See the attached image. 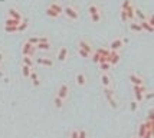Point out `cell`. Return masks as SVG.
Listing matches in <instances>:
<instances>
[{"instance_id": "cell-9", "label": "cell", "mask_w": 154, "mask_h": 138, "mask_svg": "<svg viewBox=\"0 0 154 138\" xmlns=\"http://www.w3.org/2000/svg\"><path fill=\"white\" fill-rule=\"evenodd\" d=\"M120 59H121L120 53L117 52V51H111L109 56H108V62H109L111 65H117V63L120 62Z\"/></svg>"}, {"instance_id": "cell-47", "label": "cell", "mask_w": 154, "mask_h": 138, "mask_svg": "<svg viewBox=\"0 0 154 138\" xmlns=\"http://www.w3.org/2000/svg\"><path fill=\"white\" fill-rule=\"evenodd\" d=\"M144 138H153V132H151V130H147V131H146Z\"/></svg>"}, {"instance_id": "cell-7", "label": "cell", "mask_w": 154, "mask_h": 138, "mask_svg": "<svg viewBox=\"0 0 154 138\" xmlns=\"http://www.w3.org/2000/svg\"><path fill=\"white\" fill-rule=\"evenodd\" d=\"M36 63H39V65H43V66H48V68H52L55 65L54 59H51V58H43V56H40V58H36L35 59Z\"/></svg>"}, {"instance_id": "cell-41", "label": "cell", "mask_w": 154, "mask_h": 138, "mask_svg": "<svg viewBox=\"0 0 154 138\" xmlns=\"http://www.w3.org/2000/svg\"><path fill=\"white\" fill-rule=\"evenodd\" d=\"M120 16H121V20H122V22H127L128 20V16H127V12H125V10H121Z\"/></svg>"}, {"instance_id": "cell-29", "label": "cell", "mask_w": 154, "mask_h": 138, "mask_svg": "<svg viewBox=\"0 0 154 138\" xmlns=\"http://www.w3.org/2000/svg\"><path fill=\"white\" fill-rule=\"evenodd\" d=\"M45 13H46V16H49V17H52V19H56V17H59V14L56 13L55 10H52L51 7H48V9H46V12H45Z\"/></svg>"}, {"instance_id": "cell-46", "label": "cell", "mask_w": 154, "mask_h": 138, "mask_svg": "<svg viewBox=\"0 0 154 138\" xmlns=\"http://www.w3.org/2000/svg\"><path fill=\"white\" fill-rule=\"evenodd\" d=\"M71 138H79V131L74 130V131L71 132Z\"/></svg>"}, {"instance_id": "cell-18", "label": "cell", "mask_w": 154, "mask_h": 138, "mask_svg": "<svg viewBox=\"0 0 154 138\" xmlns=\"http://www.w3.org/2000/svg\"><path fill=\"white\" fill-rule=\"evenodd\" d=\"M125 12H127L128 20H130V22H134V19H135V7L133 6V5H131V6L128 7L127 10H125Z\"/></svg>"}, {"instance_id": "cell-53", "label": "cell", "mask_w": 154, "mask_h": 138, "mask_svg": "<svg viewBox=\"0 0 154 138\" xmlns=\"http://www.w3.org/2000/svg\"><path fill=\"white\" fill-rule=\"evenodd\" d=\"M100 2H104V0H100Z\"/></svg>"}, {"instance_id": "cell-54", "label": "cell", "mask_w": 154, "mask_h": 138, "mask_svg": "<svg viewBox=\"0 0 154 138\" xmlns=\"http://www.w3.org/2000/svg\"><path fill=\"white\" fill-rule=\"evenodd\" d=\"M0 66H2V63H0Z\"/></svg>"}, {"instance_id": "cell-40", "label": "cell", "mask_w": 154, "mask_h": 138, "mask_svg": "<svg viewBox=\"0 0 154 138\" xmlns=\"http://www.w3.org/2000/svg\"><path fill=\"white\" fill-rule=\"evenodd\" d=\"M108 104H109V106H111V108H114V109H117V108H118V104H117V101H115L114 98L109 99V101H108Z\"/></svg>"}, {"instance_id": "cell-4", "label": "cell", "mask_w": 154, "mask_h": 138, "mask_svg": "<svg viewBox=\"0 0 154 138\" xmlns=\"http://www.w3.org/2000/svg\"><path fill=\"white\" fill-rule=\"evenodd\" d=\"M56 58H58L59 62H65V60L69 58V51H68V48L62 46L59 51H58V53H56Z\"/></svg>"}, {"instance_id": "cell-28", "label": "cell", "mask_w": 154, "mask_h": 138, "mask_svg": "<svg viewBox=\"0 0 154 138\" xmlns=\"http://www.w3.org/2000/svg\"><path fill=\"white\" fill-rule=\"evenodd\" d=\"M88 13H89V16L95 13H100V7L97 6V5H91V6L88 7Z\"/></svg>"}, {"instance_id": "cell-27", "label": "cell", "mask_w": 154, "mask_h": 138, "mask_svg": "<svg viewBox=\"0 0 154 138\" xmlns=\"http://www.w3.org/2000/svg\"><path fill=\"white\" fill-rule=\"evenodd\" d=\"M104 97L107 98V101H109L111 98H114V91L111 89V86H109V88H104Z\"/></svg>"}, {"instance_id": "cell-22", "label": "cell", "mask_w": 154, "mask_h": 138, "mask_svg": "<svg viewBox=\"0 0 154 138\" xmlns=\"http://www.w3.org/2000/svg\"><path fill=\"white\" fill-rule=\"evenodd\" d=\"M32 69H33V68H30V66L22 65V75H23V78H29V76H30V72H32Z\"/></svg>"}, {"instance_id": "cell-51", "label": "cell", "mask_w": 154, "mask_h": 138, "mask_svg": "<svg viewBox=\"0 0 154 138\" xmlns=\"http://www.w3.org/2000/svg\"><path fill=\"white\" fill-rule=\"evenodd\" d=\"M153 122V125H151V132H153V138H154V121H151Z\"/></svg>"}, {"instance_id": "cell-52", "label": "cell", "mask_w": 154, "mask_h": 138, "mask_svg": "<svg viewBox=\"0 0 154 138\" xmlns=\"http://www.w3.org/2000/svg\"><path fill=\"white\" fill-rule=\"evenodd\" d=\"M133 138H138V137H133Z\"/></svg>"}, {"instance_id": "cell-5", "label": "cell", "mask_w": 154, "mask_h": 138, "mask_svg": "<svg viewBox=\"0 0 154 138\" xmlns=\"http://www.w3.org/2000/svg\"><path fill=\"white\" fill-rule=\"evenodd\" d=\"M78 48L84 49V51H87V52H88V53H91V55H92V53L95 52L94 48L91 46V43H89L88 40H85V39H81L79 42H78Z\"/></svg>"}, {"instance_id": "cell-1", "label": "cell", "mask_w": 154, "mask_h": 138, "mask_svg": "<svg viewBox=\"0 0 154 138\" xmlns=\"http://www.w3.org/2000/svg\"><path fill=\"white\" fill-rule=\"evenodd\" d=\"M63 14L66 16V19L74 20V22L79 19V13H78L76 7L72 6V5H66V6H63Z\"/></svg>"}, {"instance_id": "cell-3", "label": "cell", "mask_w": 154, "mask_h": 138, "mask_svg": "<svg viewBox=\"0 0 154 138\" xmlns=\"http://www.w3.org/2000/svg\"><path fill=\"white\" fill-rule=\"evenodd\" d=\"M56 95H58L59 98H62L63 101H66L68 97H69V86H68L66 84H62V85L59 86L58 92H56Z\"/></svg>"}, {"instance_id": "cell-39", "label": "cell", "mask_w": 154, "mask_h": 138, "mask_svg": "<svg viewBox=\"0 0 154 138\" xmlns=\"http://www.w3.org/2000/svg\"><path fill=\"white\" fill-rule=\"evenodd\" d=\"M134 98L137 102H143L144 101V94H134Z\"/></svg>"}, {"instance_id": "cell-21", "label": "cell", "mask_w": 154, "mask_h": 138, "mask_svg": "<svg viewBox=\"0 0 154 138\" xmlns=\"http://www.w3.org/2000/svg\"><path fill=\"white\" fill-rule=\"evenodd\" d=\"M141 27H143V30H146V32H154V27L148 23L147 20H143V22H140Z\"/></svg>"}, {"instance_id": "cell-10", "label": "cell", "mask_w": 154, "mask_h": 138, "mask_svg": "<svg viewBox=\"0 0 154 138\" xmlns=\"http://www.w3.org/2000/svg\"><path fill=\"white\" fill-rule=\"evenodd\" d=\"M75 82H76V85L85 86L87 85V75H85L84 72H78L76 73V76H75Z\"/></svg>"}, {"instance_id": "cell-48", "label": "cell", "mask_w": 154, "mask_h": 138, "mask_svg": "<svg viewBox=\"0 0 154 138\" xmlns=\"http://www.w3.org/2000/svg\"><path fill=\"white\" fill-rule=\"evenodd\" d=\"M147 22H148V23H150V25H151V26L154 27V14H151V16L148 17V19H147Z\"/></svg>"}, {"instance_id": "cell-49", "label": "cell", "mask_w": 154, "mask_h": 138, "mask_svg": "<svg viewBox=\"0 0 154 138\" xmlns=\"http://www.w3.org/2000/svg\"><path fill=\"white\" fill-rule=\"evenodd\" d=\"M79 138H87V131L85 130H81L79 131Z\"/></svg>"}, {"instance_id": "cell-20", "label": "cell", "mask_w": 154, "mask_h": 138, "mask_svg": "<svg viewBox=\"0 0 154 138\" xmlns=\"http://www.w3.org/2000/svg\"><path fill=\"white\" fill-rule=\"evenodd\" d=\"M20 25V20L12 19V17H6L5 20V26H19Z\"/></svg>"}, {"instance_id": "cell-30", "label": "cell", "mask_w": 154, "mask_h": 138, "mask_svg": "<svg viewBox=\"0 0 154 138\" xmlns=\"http://www.w3.org/2000/svg\"><path fill=\"white\" fill-rule=\"evenodd\" d=\"M78 55H79L81 58H84V59L91 58V53H88L87 51H84V49H81V48H78Z\"/></svg>"}, {"instance_id": "cell-14", "label": "cell", "mask_w": 154, "mask_h": 138, "mask_svg": "<svg viewBox=\"0 0 154 138\" xmlns=\"http://www.w3.org/2000/svg\"><path fill=\"white\" fill-rule=\"evenodd\" d=\"M130 30H131V32H137V33L144 32L140 25V22H131V23H130Z\"/></svg>"}, {"instance_id": "cell-12", "label": "cell", "mask_w": 154, "mask_h": 138, "mask_svg": "<svg viewBox=\"0 0 154 138\" xmlns=\"http://www.w3.org/2000/svg\"><path fill=\"white\" fill-rule=\"evenodd\" d=\"M49 7H51L52 10H55V12L59 14V16H62V14H63V6H62L60 3H58V2H54V3H51V6H49Z\"/></svg>"}, {"instance_id": "cell-23", "label": "cell", "mask_w": 154, "mask_h": 138, "mask_svg": "<svg viewBox=\"0 0 154 138\" xmlns=\"http://www.w3.org/2000/svg\"><path fill=\"white\" fill-rule=\"evenodd\" d=\"M146 131H147V127H146V122H141L140 127H138V138H144L146 135Z\"/></svg>"}, {"instance_id": "cell-36", "label": "cell", "mask_w": 154, "mask_h": 138, "mask_svg": "<svg viewBox=\"0 0 154 138\" xmlns=\"http://www.w3.org/2000/svg\"><path fill=\"white\" fill-rule=\"evenodd\" d=\"M27 42L36 46L38 43H39V36H32V38H29V39H27Z\"/></svg>"}, {"instance_id": "cell-31", "label": "cell", "mask_w": 154, "mask_h": 138, "mask_svg": "<svg viewBox=\"0 0 154 138\" xmlns=\"http://www.w3.org/2000/svg\"><path fill=\"white\" fill-rule=\"evenodd\" d=\"M89 17H91V22H92V23H95V25H97V23H100V22H101V12H100V13L91 14Z\"/></svg>"}, {"instance_id": "cell-45", "label": "cell", "mask_w": 154, "mask_h": 138, "mask_svg": "<svg viewBox=\"0 0 154 138\" xmlns=\"http://www.w3.org/2000/svg\"><path fill=\"white\" fill-rule=\"evenodd\" d=\"M105 62H108V56H101L100 55V62H98V63H105Z\"/></svg>"}, {"instance_id": "cell-15", "label": "cell", "mask_w": 154, "mask_h": 138, "mask_svg": "<svg viewBox=\"0 0 154 138\" xmlns=\"http://www.w3.org/2000/svg\"><path fill=\"white\" fill-rule=\"evenodd\" d=\"M101 82H102L104 88H109V86H111V78L108 76V73L102 72V75H101Z\"/></svg>"}, {"instance_id": "cell-44", "label": "cell", "mask_w": 154, "mask_h": 138, "mask_svg": "<svg viewBox=\"0 0 154 138\" xmlns=\"http://www.w3.org/2000/svg\"><path fill=\"white\" fill-rule=\"evenodd\" d=\"M144 98L146 99H153L154 98V92H146V94H144Z\"/></svg>"}, {"instance_id": "cell-34", "label": "cell", "mask_w": 154, "mask_h": 138, "mask_svg": "<svg viewBox=\"0 0 154 138\" xmlns=\"http://www.w3.org/2000/svg\"><path fill=\"white\" fill-rule=\"evenodd\" d=\"M5 30H6L7 33H16V32H19V30H17V26H5Z\"/></svg>"}, {"instance_id": "cell-11", "label": "cell", "mask_w": 154, "mask_h": 138, "mask_svg": "<svg viewBox=\"0 0 154 138\" xmlns=\"http://www.w3.org/2000/svg\"><path fill=\"white\" fill-rule=\"evenodd\" d=\"M128 79H130V82L133 85H144V79L141 76H138V75H135V73H130Z\"/></svg>"}, {"instance_id": "cell-19", "label": "cell", "mask_w": 154, "mask_h": 138, "mask_svg": "<svg viewBox=\"0 0 154 138\" xmlns=\"http://www.w3.org/2000/svg\"><path fill=\"white\" fill-rule=\"evenodd\" d=\"M36 49H38V51H42V52H48V51L52 49V45H51V42H49V43H38V45H36Z\"/></svg>"}, {"instance_id": "cell-16", "label": "cell", "mask_w": 154, "mask_h": 138, "mask_svg": "<svg viewBox=\"0 0 154 138\" xmlns=\"http://www.w3.org/2000/svg\"><path fill=\"white\" fill-rule=\"evenodd\" d=\"M63 105H65V101H63L62 98H59L58 95H55V98H54V106L55 108H56V109H62Z\"/></svg>"}, {"instance_id": "cell-33", "label": "cell", "mask_w": 154, "mask_h": 138, "mask_svg": "<svg viewBox=\"0 0 154 138\" xmlns=\"http://www.w3.org/2000/svg\"><path fill=\"white\" fill-rule=\"evenodd\" d=\"M95 52H97V53H100L101 56H109V53H111V51H109V49H104V48H101V49H97Z\"/></svg>"}, {"instance_id": "cell-32", "label": "cell", "mask_w": 154, "mask_h": 138, "mask_svg": "<svg viewBox=\"0 0 154 138\" xmlns=\"http://www.w3.org/2000/svg\"><path fill=\"white\" fill-rule=\"evenodd\" d=\"M111 66H112V65H111L109 62H105V63H101V65H100V69L102 71V72H105V73H107L108 71L111 69Z\"/></svg>"}, {"instance_id": "cell-38", "label": "cell", "mask_w": 154, "mask_h": 138, "mask_svg": "<svg viewBox=\"0 0 154 138\" xmlns=\"http://www.w3.org/2000/svg\"><path fill=\"white\" fill-rule=\"evenodd\" d=\"M51 39H49V36L45 35V36H39V43H49Z\"/></svg>"}, {"instance_id": "cell-37", "label": "cell", "mask_w": 154, "mask_h": 138, "mask_svg": "<svg viewBox=\"0 0 154 138\" xmlns=\"http://www.w3.org/2000/svg\"><path fill=\"white\" fill-rule=\"evenodd\" d=\"M130 6H131V0H124L121 5V10H127Z\"/></svg>"}, {"instance_id": "cell-17", "label": "cell", "mask_w": 154, "mask_h": 138, "mask_svg": "<svg viewBox=\"0 0 154 138\" xmlns=\"http://www.w3.org/2000/svg\"><path fill=\"white\" fill-rule=\"evenodd\" d=\"M22 65H26L33 68L35 66V58H30V56H23L22 58Z\"/></svg>"}, {"instance_id": "cell-25", "label": "cell", "mask_w": 154, "mask_h": 138, "mask_svg": "<svg viewBox=\"0 0 154 138\" xmlns=\"http://www.w3.org/2000/svg\"><path fill=\"white\" fill-rule=\"evenodd\" d=\"M135 17H138V20L140 22H143V20H147V16L144 14V12L141 10V9H138V7H135Z\"/></svg>"}, {"instance_id": "cell-24", "label": "cell", "mask_w": 154, "mask_h": 138, "mask_svg": "<svg viewBox=\"0 0 154 138\" xmlns=\"http://www.w3.org/2000/svg\"><path fill=\"white\" fill-rule=\"evenodd\" d=\"M133 92L134 94H146L147 89L144 85H133Z\"/></svg>"}, {"instance_id": "cell-8", "label": "cell", "mask_w": 154, "mask_h": 138, "mask_svg": "<svg viewBox=\"0 0 154 138\" xmlns=\"http://www.w3.org/2000/svg\"><path fill=\"white\" fill-rule=\"evenodd\" d=\"M7 17H12V19H16V20H23V16L20 13L17 9H14V7H10L9 10H7Z\"/></svg>"}, {"instance_id": "cell-13", "label": "cell", "mask_w": 154, "mask_h": 138, "mask_svg": "<svg viewBox=\"0 0 154 138\" xmlns=\"http://www.w3.org/2000/svg\"><path fill=\"white\" fill-rule=\"evenodd\" d=\"M29 79L32 81V84H33V86H39V85H40L39 75H38V72H36L35 69H32V72H30V76H29Z\"/></svg>"}, {"instance_id": "cell-43", "label": "cell", "mask_w": 154, "mask_h": 138, "mask_svg": "<svg viewBox=\"0 0 154 138\" xmlns=\"http://www.w3.org/2000/svg\"><path fill=\"white\" fill-rule=\"evenodd\" d=\"M92 60L98 63V62H100V53H97V52H94V53H92Z\"/></svg>"}, {"instance_id": "cell-42", "label": "cell", "mask_w": 154, "mask_h": 138, "mask_svg": "<svg viewBox=\"0 0 154 138\" xmlns=\"http://www.w3.org/2000/svg\"><path fill=\"white\" fill-rule=\"evenodd\" d=\"M147 119H150V121H154V108H151V109L148 111V118Z\"/></svg>"}, {"instance_id": "cell-26", "label": "cell", "mask_w": 154, "mask_h": 138, "mask_svg": "<svg viewBox=\"0 0 154 138\" xmlns=\"http://www.w3.org/2000/svg\"><path fill=\"white\" fill-rule=\"evenodd\" d=\"M27 26H29V20L23 17V20L20 22V25L17 26V30H19V32H25V30L27 29Z\"/></svg>"}, {"instance_id": "cell-35", "label": "cell", "mask_w": 154, "mask_h": 138, "mask_svg": "<svg viewBox=\"0 0 154 138\" xmlns=\"http://www.w3.org/2000/svg\"><path fill=\"white\" fill-rule=\"evenodd\" d=\"M138 104H140V102H137V101H131V102H130V109H131V111H137V109H138Z\"/></svg>"}, {"instance_id": "cell-2", "label": "cell", "mask_w": 154, "mask_h": 138, "mask_svg": "<svg viewBox=\"0 0 154 138\" xmlns=\"http://www.w3.org/2000/svg\"><path fill=\"white\" fill-rule=\"evenodd\" d=\"M36 46L32 45V43H29V42H25L23 46H22V55L23 56H30V58H35V55H36Z\"/></svg>"}, {"instance_id": "cell-6", "label": "cell", "mask_w": 154, "mask_h": 138, "mask_svg": "<svg viewBox=\"0 0 154 138\" xmlns=\"http://www.w3.org/2000/svg\"><path fill=\"white\" fill-rule=\"evenodd\" d=\"M124 43H125V42H124V39L117 38V39H114L111 43H109V51H117V52H118L121 48L124 46Z\"/></svg>"}, {"instance_id": "cell-50", "label": "cell", "mask_w": 154, "mask_h": 138, "mask_svg": "<svg viewBox=\"0 0 154 138\" xmlns=\"http://www.w3.org/2000/svg\"><path fill=\"white\" fill-rule=\"evenodd\" d=\"M3 62H5V53L0 51V63H3Z\"/></svg>"}]
</instances>
